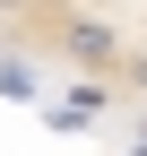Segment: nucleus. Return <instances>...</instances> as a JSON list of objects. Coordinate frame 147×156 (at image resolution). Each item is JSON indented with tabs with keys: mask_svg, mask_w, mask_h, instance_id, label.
I'll list each match as a JSON object with an SVG mask.
<instances>
[{
	"mask_svg": "<svg viewBox=\"0 0 147 156\" xmlns=\"http://www.w3.org/2000/svg\"><path fill=\"white\" fill-rule=\"evenodd\" d=\"M0 69L69 113L147 130V0H0Z\"/></svg>",
	"mask_w": 147,
	"mask_h": 156,
	"instance_id": "obj_1",
	"label": "nucleus"
},
{
	"mask_svg": "<svg viewBox=\"0 0 147 156\" xmlns=\"http://www.w3.org/2000/svg\"><path fill=\"white\" fill-rule=\"evenodd\" d=\"M138 156H147V130H138Z\"/></svg>",
	"mask_w": 147,
	"mask_h": 156,
	"instance_id": "obj_2",
	"label": "nucleus"
}]
</instances>
